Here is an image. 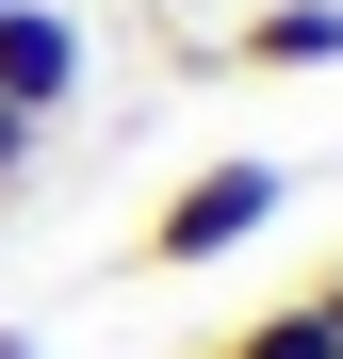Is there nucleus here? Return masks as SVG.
Listing matches in <instances>:
<instances>
[{"mask_svg": "<svg viewBox=\"0 0 343 359\" xmlns=\"http://www.w3.org/2000/svg\"><path fill=\"white\" fill-rule=\"evenodd\" d=\"M278 196H295V163H278V147H213V163L163 180V212L131 229V262H147V278H196V262H229V245H262Z\"/></svg>", "mask_w": 343, "mask_h": 359, "instance_id": "nucleus-1", "label": "nucleus"}, {"mask_svg": "<svg viewBox=\"0 0 343 359\" xmlns=\"http://www.w3.org/2000/svg\"><path fill=\"white\" fill-rule=\"evenodd\" d=\"M82 82H98V33H82V17H49V0H0V98H17L33 131H66Z\"/></svg>", "mask_w": 343, "mask_h": 359, "instance_id": "nucleus-2", "label": "nucleus"}, {"mask_svg": "<svg viewBox=\"0 0 343 359\" xmlns=\"http://www.w3.org/2000/svg\"><path fill=\"white\" fill-rule=\"evenodd\" d=\"M229 82H327L343 66V0H246V17L213 33Z\"/></svg>", "mask_w": 343, "mask_h": 359, "instance_id": "nucleus-3", "label": "nucleus"}, {"mask_svg": "<svg viewBox=\"0 0 343 359\" xmlns=\"http://www.w3.org/2000/svg\"><path fill=\"white\" fill-rule=\"evenodd\" d=\"M33 163H49V131H33V114H17V98H0V196H17V180H33Z\"/></svg>", "mask_w": 343, "mask_h": 359, "instance_id": "nucleus-4", "label": "nucleus"}, {"mask_svg": "<svg viewBox=\"0 0 343 359\" xmlns=\"http://www.w3.org/2000/svg\"><path fill=\"white\" fill-rule=\"evenodd\" d=\"M0 359H49V343H33V327H0Z\"/></svg>", "mask_w": 343, "mask_h": 359, "instance_id": "nucleus-5", "label": "nucleus"}]
</instances>
